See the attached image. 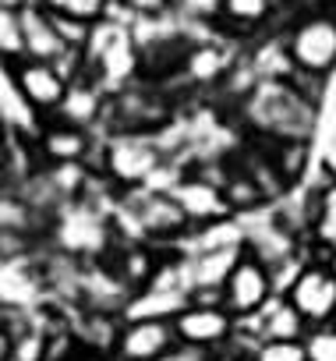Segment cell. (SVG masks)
Wrapping results in <instances>:
<instances>
[{
	"label": "cell",
	"instance_id": "obj_5",
	"mask_svg": "<svg viewBox=\"0 0 336 361\" xmlns=\"http://www.w3.org/2000/svg\"><path fill=\"white\" fill-rule=\"evenodd\" d=\"M4 71H8V82H11L18 103L32 114V121H50V117H57V110H61V103H64V92H68V78H64L54 64L22 57V61L8 64Z\"/></svg>",
	"mask_w": 336,
	"mask_h": 361
},
{
	"label": "cell",
	"instance_id": "obj_3",
	"mask_svg": "<svg viewBox=\"0 0 336 361\" xmlns=\"http://www.w3.org/2000/svg\"><path fill=\"white\" fill-rule=\"evenodd\" d=\"M43 245L54 248L57 255L75 259V262H99L117 245L113 209L96 206L89 199H75L50 220Z\"/></svg>",
	"mask_w": 336,
	"mask_h": 361
},
{
	"label": "cell",
	"instance_id": "obj_2",
	"mask_svg": "<svg viewBox=\"0 0 336 361\" xmlns=\"http://www.w3.org/2000/svg\"><path fill=\"white\" fill-rule=\"evenodd\" d=\"M89 166L113 192H135L156 185L159 170L166 166V152L156 135H99Z\"/></svg>",
	"mask_w": 336,
	"mask_h": 361
},
{
	"label": "cell",
	"instance_id": "obj_4",
	"mask_svg": "<svg viewBox=\"0 0 336 361\" xmlns=\"http://www.w3.org/2000/svg\"><path fill=\"white\" fill-rule=\"evenodd\" d=\"M287 54L297 71L325 78L336 71V15L332 11H308L294 18L283 32Z\"/></svg>",
	"mask_w": 336,
	"mask_h": 361
},
{
	"label": "cell",
	"instance_id": "obj_13",
	"mask_svg": "<svg viewBox=\"0 0 336 361\" xmlns=\"http://www.w3.org/2000/svg\"><path fill=\"white\" fill-rule=\"evenodd\" d=\"M185 255V280H188V294H220L227 276L234 273V266L244 255V245H216V248H195V252H181Z\"/></svg>",
	"mask_w": 336,
	"mask_h": 361
},
{
	"label": "cell",
	"instance_id": "obj_6",
	"mask_svg": "<svg viewBox=\"0 0 336 361\" xmlns=\"http://www.w3.org/2000/svg\"><path fill=\"white\" fill-rule=\"evenodd\" d=\"M166 195L178 202V209L185 213V220H188L192 231L234 216L230 206H227V199H223V188L216 185V180L195 173V170H178V177L166 185Z\"/></svg>",
	"mask_w": 336,
	"mask_h": 361
},
{
	"label": "cell",
	"instance_id": "obj_24",
	"mask_svg": "<svg viewBox=\"0 0 336 361\" xmlns=\"http://www.w3.org/2000/svg\"><path fill=\"white\" fill-rule=\"evenodd\" d=\"M220 8H223V0H174L170 4V11L195 29H213L220 18Z\"/></svg>",
	"mask_w": 336,
	"mask_h": 361
},
{
	"label": "cell",
	"instance_id": "obj_22",
	"mask_svg": "<svg viewBox=\"0 0 336 361\" xmlns=\"http://www.w3.org/2000/svg\"><path fill=\"white\" fill-rule=\"evenodd\" d=\"M311 231H315L318 245L336 248V180H329L325 188L315 192V202H311Z\"/></svg>",
	"mask_w": 336,
	"mask_h": 361
},
{
	"label": "cell",
	"instance_id": "obj_23",
	"mask_svg": "<svg viewBox=\"0 0 336 361\" xmlns=\"http://www.w3.org/2000/svg\"><path fill=\"white\" fill-rule=\"evenodd\" d=\"M43 11L50 15H68V18H78L85 25H96L110 15V0H32Z\"/></svg>",
	"mask_w": 336,
	"mask_h": 361
},
{
	"label": "cell",
	"instance_id": "obj_30",
	"mask_svg": "<svg viewBox=\"0 0 336 361\" xmlns=\"http://www.w3.org/2000/svg\"><path fill=\"white\" fill-rule=\"evenodd\" d=\"M209 361H248V357H241V354H234V350H227V347H223V350H216Z\"/></svg>",
	"mask_w": 336,
	"mask_h": 361
},
{
	"label": "cell",
	"instance_id": "obj_25",
	"mask_svg": "<svg viewBox=\"0 0 336 361\" xmlns=\"http://www.w3.org/2000/svg\"><path fill=\"white\" fill-rule=\"evenodd\" d=\"M251 361H311V350L304 340H262Z\"/></svg>",
	"mask_w": 336,
	"mask_h": 361
},
{
	"label": "cell",
	"instance_id": "obj_21",
	"mask_svg": "<svg viewBox=\"0 0 336 361\" xmlns=\"http://www.w3.org/2000/svg\"><path fill=\"white\" fill-rule=\"evenodd\" d=\"M227 163H230V159H227ZM223 199H227V206H230V213H234V216L251 213V209H259L262 202H269V199L262 195V188L255 185V180H251L248 173H241L237 166H230V170H227V180H223Z\"/></svg>",
	"mask_w": 336,
	"mask_h": 361
},
{
	"label": "cell",
	"instance_id": "obj_11",
	"mask_svg": "<svg viewBox=\"0 0 336 361\" xmlns=\"http://www.w3.org/2000/svg\"><path fill=\"white\" fill-rule=\"evenodd\" d=\"M96 142H99V135L64 124L57 117L36 121V131H32V149H36L39 163H89Z\"/></svg>",
	"mask_w": 336,
	"mask_h": 361
},
{
	"label": "cell",
	"instance_id": "obj_31",
	"mask_svg": "<svg viewBox=\"0 0 336 361\" xmlns=\"http://www.w3.org/2000/svg\"><path fill=\"white\" fill-rule=\"evenodd\" d=\"M332 326H336V315H332Z\"/></svg>",
	"mask_w": 336,
	"mask_h": 361
},
{
	"label": "cell",
	"instance_id": "obj_15",
	"mask_svg": "<svg viewBox=\"0 0 336 361\" xmlns=\"http://www.w3.org/2000/svg\"><path fill=\"white\" fill-rule=\"evenodd\" d=\"M18 15H22V43H25V57H29V61L57 64V61L68 54V47L61 43L50 11H43L39 4H32V0H18Z\"/></svg>",
	"mask_w": 336,
	"mask_h": 361
},
{
	"label": "cell",
	"instance_id": "obj_20",
	"mask_svg": "<svg viewBox=\"0 0 336 361\" xmlns=\"http://www.w3.org/2000/svg\"><path fill=\"white\" fill-rule=\"evenodd\" d=\"M22 57H25V43H22L18 0H0V68H8Z\"/></svg>",
	"mask_w": 336,
	"mask_h": 361
},
{
	"label": "cell",
	"instance_id": "obj_26",
	"mask_svg": "<svg viewBox=\"0 0 336 361\" xmlns=\"http://www.w3.org/2000/svg\"><path fill=\"white\" fill-rule=\"evenodd\" d=\"M54 18V29L61 36V43L68 50H85L89 47V36H92V25L78 22V18H68V15H50Z\"/></svg>",
	"mask_w": 336,
	"mask_h": 361
},
{
	"label": "cell",
	"instance_id": "obj_1",
	"mask_svg": "<svg viewBox=\"0 0 336 361\" xmlns=\"http://www.w3.org/2000/svg\"><path fill=\"white\" fill-rule=\"evenodd\" d=\"M234 117L269 142H308L315 124V103H308L290 82H259Z\"/></svg>",
	"mask_w": 336,
	"mask_h": 361
},
{
	"label": "cell",
	"instance_id": "obj_14",
	"mask_svg": "<svg viewBox=\"0 0 336 361\" xmlns=\"http://www.w3.org/2000/svg\"><path fill=\"white\" fill-rule=\"evenodd\" d=\"M106 99H110V96L96 85V78H92V75H82V78L68 82V92H64V103H61V110H57V121L99 135V121H103Z\"/></svg>",
	"mask_w": 336,
	"mask_h": 361
},
{
	"label": "cell",
	"instance_id": "obj_10",
	"mask_svg": "<svg viewBox=\"0 0 336 361\" xmlns=\"http://www.w3.org/2000/svg\"><path fill=\"white\" fill-rule=\"evenodd\" d=\"M283 298L301 312L308 326H329L336 315V273L325 266H304L294 273Z\"/></svg>",
	"mask_w": 336,
	"mask_h": 361
},
{
	"label": "cell",
	"instance_id": "obj_27",
	"mask_svg": "<svg viewBox=\"0 0 336 361\" xmlns=\"http://www.w3.org/2000/svg\"><path fill=\"white\" fill-rule=\"evenodd\" d=\"M110 4H117L131 18H149V15H166L170 11V0H110Z\"/></svg>",
	"mask_w": 336,
	"mask_h": 361
},
{
	"label": "cell",
	"instance_id": "obj_17",
	"mask_svg": "<svg viewBox=\"0 0 336 361\" xmlns=\"http://www.w3.org/2000/svg\"><path fill=\"white\" fill-rule=\"evenodd\" d=\"M237 326H244L259 340H304V333H308V322L301 319V312L283 294H276L259 315L237 319Z\"/></svg>",
	"mask_w": 336,
	"mask_h": 361
},
{
	"label": "cell",
	"instance_id": "obj_16",
	"mask_svg": "<svg viewBox=\"0 0 336 361\" xmlns=\"http://www.w3.org/2000/svg\"><path fill=\"white\" fill-rule=\"evenodd\" d=\"M273 18H276V0H223L213 29L244 47V39L259 36Z\"/></svg>",
	"mask_w": 336,
	"mask_h": 361
},
{
	"label": "cell",
	"instance_id": "obj_28",
	"mask_svg": "<svg viewBox=\"0 0 336 361\" xmlns=\"http://www.w3.org/2000/svg\"><path fill=\"white\" fill-rule=\"evenodd\" d=\"M213 357V350H202V347H192V343H174L170 350H166L163 357H156V361H209Z\"/></svg>",
	"mask_w": 336,
	"mask_h": 361
},
{
	"label": "cell",
	"instance_id": "obj_8",
	"mask_svg": "<svg viewBox=\"0 0 336 361\" xmlns=\"http://www.w3.org/2000/svg\"><path fill=\"white\" fill-rule=\"evenodd\" d=\"M276 298V283L269 266H262L255 255H241V262L234 266V273L227 276L223 290H220V305L234 315V319H251L259 315L269 301Z\"/></svg>",
	"mask_w": 336,
	"mask_h": 361
},
{
	"label": "cell",
	"instance_id": "obj_9",
	"mask_svg": "<svg viewBox=\"0 0 336 361\" xmlns=\"http://www.w3.org/2000/svg\"><path fill=\"white\" fill-rule=\"evenodd\" d=\"M46 301H50V290H46V276L36 255L0 262V315H29L43 308Z\"/></svg>",
	"mask_w": 336,
	"mask_h": 361
},
{
	"label": "cell",
	"instance_id": "obj_12",
	"mask_svg": "<svg viewBox=\"0 0 336 361\" xmlns=\"http://www.w3.org/2000/svg\"><path fill=\"white\" fill-rule=\"evenodd\" d=\"M178 343L174 319H131L120 322L113 361H156Z\"/></svg>",
	"mask_w": 336,
	"mask_h": 361
},
{
	"label": "cell",
	"instance_id": "obj_7",
	"mask_svg": "<svg viewBox=\"0 0 336 361\" xmlns=\"http://www.w3.org/2000/svg\"><path fill=\"white\" fill-rule=\"evenodd\" d=\"M237 329V319L220 305V301H206V298H192L178 315H174V333L181 343L202 347V350H223L230 343Z\"/></svg>",
	"mask_w": 336,
	"mask_h": 361
},
{
	"label": "cell",
	"instance_id": "obj_18",
	"mask_svg": "<svg viewBox=\"0 0 336 361\" xmlns=\"http://www.w3.org/2000/svg\"><path fill=\"white\" fill-rule=\"evenodd\" d=\"M192 298L181 290V287H163V283H149L142 290L131 294V301L124 305L120 312V322H131V319H174Z\"/></svg>",
	"mask_w": 336,
	"mask_h": 361
},
{
	"label": "cell",
	"instance_id": "obj_29",
	"mask_svg": "<svg viewBox=\"0 0 336 361\" xmlns=\"http://www.w3.org/2000/svg\"><path fill=\"white\" fill-rule=\"evenodd\" d=\"M8 354H11V333H8L4 322H0V361H8Z\"/></svg>",
	"mask_w": 336,
	"mask_h": 361
},
{
	"label": "cell",
	"instance_id": "obj_19",
	"mask_svg": "<svg viewBox=\"0 0 336 361\" xmlns=\"http://www.w3.org/2000/svg\"><path fill=\"white\" fill-rule=\"evenodd\" d=\"M0 234H22L36 241H43L46 234V227L39 224V216L32 213V206L22 199L15 185H0Z\"/></svg>",
	"mask_w": 336,
	"mask_h": 361
}]
</instances>
